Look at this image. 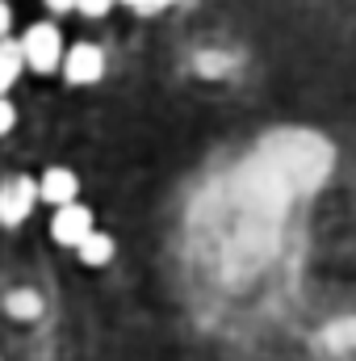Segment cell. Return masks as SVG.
Segmentation results:
<instances>
[{
	"label": "cell",
	"instance_id": "1",
	"mask_svg": "<svg viewBox=\"0 0 356 361\" xmlns=\"http://www.w3.org/2000/svg\"><path fill=\"white\" fill-rule=\"evenodd\" d=\"M21 55H25V68H30L34 76L59 72V68H63V55H68L59 25H55V21H34V25L21 34Z\"/></svg>",
	"mask_w": 356,
	"mask_h": 361
},
{
	"label": "cell",
	"instance_id": "7",
	"mask_svg": "<svg viewBox=\"0 0 356 361\" xmlns=\"http://www.w3.org/2000/svg\"><path fill=\"white\" fill-rule=\"evenodd\" d=\"M113 257H117V240H113L109 231H101V227H96L89 240L76 248V261H80L84 269H105Z\"/></svg>",
	"mask_w": 356,
	"mask_h": 361
},
{
	"label": "cell",
	"instance_id": "5",
	"mask_svg": "<svg viewBox=\"0 0 356 361\" xmlns=\"http://www.w3.org/2000/svg\"><path fill=\"white\" fill-rule=\"evenodd\" d=\"M38 197H42V206H51V210H59V206H68V202H80V173L68 169V164H46V169L38 173Z\"/></svg>",
	"mask_w": 356,
	"mask_h": 361
},
{
	"label": "cell",
	"instance_id": "10",
	"mask_svg": "<svg viewBox=\"0 0 356 361\" xmlns=\"http://www.w3.org/2000/svg\"><path fill=\"white\" fill-rule=\"evenodd\" d=\"M13 126H17V105H13L8 97H0V139H4Z\"/></svg>",
	"mask_w": 356,
	"mask_h": 361
},
{
	"label": "cell",
	"instance_id": "9",
	"mask_svg": "<svg viewBox=\"0 0 356 361\" xmlns=\"http://www.w3.org/2000/svg\"><path fill=\"white\" fill-rule=\"evenodd\" d=\"M113 4H117V0H76V13H84V17L96 21V17H105Z\"/></svg>",
	"mask_w": 356,
	"mask_h": 361
},
{
	"label": "cell",
	"instance_id": "13",
	"mask_svg": "<svg viewBox=\"0 0 356 361\" xmlns=\"http://www.w3.org/2000/svg\"><path fill=\"white\" fill-rule=\"evenodd\" d=\"M46 13H76V0H42Z\"/></svg>",
	"mask_w": 356,
	"mask_h": 361
},
{
	"label": "cell",
	"instance_id": "8",
	"mask_svg": "<svg viewBox=\"0 0 356 361\" xmlns=\"http://www.w3.org/2000/svg\"><path fill=\"white\" fill-rule=\"evenodd\" d=\"M25 72V55H21V42H0V97H8V89L21 80Z\"/></svg>",
	"mask_w": 356,
	"mask_h": 361
},
{
	"label": "cell",
	"instance_id": "4",
	"mask_svg": "<svg viewBox=\"0 0 356 361\" xmlns=\"http://www.w3.org/2000/svg\"><path fill=\"white\" fill-rule=\"evenodd\" d=\"M59 76H63L72 89H92V85H101V76H105V51L92 47V42H76V47H68Z\"/></svg>",
	"mask_w": 356,
	"mask_h": 361
},
{
	"label": "cell",
	"instance_id": "12",
	"mask_svg": "<svg viewBox=\"0 0 356 361\" xmlns=\"http://www.w3.org/2000/svg\"><path fill=\"white\" fill-rule=\"evenodd\" d=\"M8 30H13V8H8V4L0 0V42L8 38Z\"/></svg>",
	"mask_w": 356,
	"mask_h": 361
},
{
	"label": "cell",
	"instance_id": "11",
	"mask_svg": "<svg viewBox=\"0 0 356 361\" xmlns=\"http://www.w3.org/2000/svg\"><path fill=\"white\" fill-rule=\"evenodd\" d=\"M122 4H130V8H139V13H160L168 0H122Z\"/></svg>",
	"mask_w": 356,
	"mask_h": 361
},
{
	"label": "cell",
	"instance_id": "2",
	"mask_svg": "<svg viewBox=\"0 0 356 361\" xmlns=\"http://www.w3.org/2000/svg\"><path fill=\"white\" fill-rule=\"evenodd\" d=\"M92 231H96V214H92L89 202H68V206H59L51 214V240L59 248H72L76 252Z\"/></svg>",
	"mask_w": 356,
	"mask_h": 361
},
{
	"label": "cell",
	"instance_id": "6",
	"mask_svg": "<svg viewBox=\"0 0 356 361\" xmlns=\"http://www.w3.org/2000/svg\"><path fill=\"white\" fill-rule=\"evenodd\" d=\"M42 311H46V302L34 286H17V290L4 294V315L17 319V324H34V319H42Z\"/></svg>",
	"mask_w": 356,
	"mask_h": 361
},
{
	"label": "cell",
	"instance_id": "3",
	"mask_svg": "<svg viewBox=\"0 0 356 361\" xmlns=\"http://www.w3.org/2000/svg\"><path fill=\"white\" fill-rule=\"evenodd\" d=\"M42 197H38V177H8L0 185V227H8V231H17L30 214H34V206H38Z\"/></svg>",
	"mask_w": 356,
	"mask_h": 361
}]
</instances>
